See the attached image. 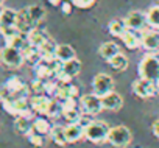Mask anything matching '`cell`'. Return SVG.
I'll list each match as a JSON object with an SVG mask.
<instances>
[{"label":"cell","mask_w":159,"mask_h":148,"mask_svg":"<svg viewBox=\"0 0 159 148\" xmlns=\"http://www.w3.org/2000/svg\"><path fill=\"white\" fill-rule=\"evenodd\" d=\"M139 77L153 83L159 81V55L156 52H148L142 58L139 62Z\"/></svg>","instance_id":"6da1fadb"},{"label":"cell","mask_w":159,"mask_h":148,"mask_svg":"<svg viewBox=\"0 0 159 148\" xmlns=\"http://www.w3.org/2000/svg\"><path fill=\"white\" fill-rule=\"evenodd\" d=\"M109 125L100 120H91L86 126H84V137L92 142V143H105L108 142V134H109Z\"/></svg>","instance_id":"7a4b0ae2"},{"label":"cell","mask_w":159,"mask_h":148,"mask_svg":"<svg viewBox=\"0 0 159 148\" xmlns=\"http://www.w3.org/2000/svg\"><path fill=\"white\" fill-rule=\"evenodd\" d=\"M131 139H133L131 131L123 125L112 126L109 129V134H108V142L116 148H126L131 143Z\"/></svg>","instance_id":"3957f363"},{"label":"cell","mask_w":159,"mask_h":148,"mask_svg":"<svg viewBox=\"0 0 159 148\" xmlns=\"http://www.w3.org/2000/svg\"><path fill=\"white\" fill-rule=\"evenodd\" d=\"M0 61L10 69H19L25 62V58H24L22 50L14 48L11 45H7L0 50Z\"/></svg>","instance_id":"277c9868"},{"label":"cell","mask_w":159,"mask_h":148,"mask_svg":"<svg viewBox=\"0 0 159 148\" xmlns=\"http://www.w3.org/2000/svg\"><path fill=\"white\" fill-rule=\"evenodd\" d=\"M5 111L14 117L17 115H24V114H31V108H30V101L27 97H17V98H10L2 101Z\"/></svg>","instance_id":"5b68a950"},{"label":"cell","mask_w":159,"mask_h":148,"mask_svg":"<svg viewBox=\"0 0 159 148\" xmlns=\"http://www.w3.org/2000/svg\"><path fill=\"white\" fill-rule=\"evenodd\" d=\"M80 108L81 112L88 114V115H97L103 111V105H102V97L95 95V94H88L80 98Z\"/></svg>","instance_id":"8992f818"},{"label":"cell","mask_w":159,"mask_h":148,"mask_svg":"<svg viewBox=\"0 0 159 148\" xmlns=\"http://www.w3.org/2000/svg\"><path fill=\"white\" fill-rule=\"evenodd\" d=\"M92 89H94L95 95L103 97V95L114 91V80L108 73H97L92 80Z\"/></svg>","instance_id":"52a82bcc"},{"label":"cell","mask_w":159,"mask_h":148,"mask_svg":"<svg viewBox=\"0 0 159 148\" xmlns=\"http://www.w3.org/2000/svg\"><path fill=\"white\" fill-rule=\"evenodd\" d=\"M133 92L139 98H151L157 92V83H153L150 80H145V78L139 77V80H136L133 83Z\"/></svg>","instance_id":"ba28073f"},{"label":"cell","mask_w":159,"mask_h":148,"mask_svg":"<svg viewBox=\"0 0 159 148\" xmlns=\"http://www.w3.org/2000/svg\"><path fill=\"white\" fill-rule=\"evenodd\" d=\"M123 20L126 24V28L140 31L147 25V14L142 13V11H129Z\"/></svg>","instance_id":"9c48e42d"},{"label":"cell","mask_w":159,"mask_h":148,"mask_svg":"<svg viewBox=\"0 0 159 148\" xmlns=\"http://www.w3.org/2000/svg\"><path fill=\"white\" fill-rule=\"evenodd\" d=\"M50 101H52V98L47 97V95H44V94L33 95V97L30 98V108H31V111L36 112V114L47 115V111H48Z\"/></svg>","instance_id":"30bf717a"},{"label":"cell","mask_w":159,"mask_h":148,"mask_svg":"<svg viewBox=\"0 0 159 148\" xmlns=\"http://www.w3.org/2000/svg\"><path fill=\"white\" fill-rule=\"evenodd\" d=\"M120 39L123 41L125 47H126V48H129V50H136V48L142 47V33H140V31H137V30L126 28Z\"/></svg>","instance_id":"8fae6325"},{"label":"cell","mask_w":159,"mask_h":148,"mask_svg":"<svg viewBox=\"0 0 159 148\" xmlns=\"http://www.w3.org/2000/svg\"><path fill=\"white\" fill-rule=\"evenodd\" d=\"M33 115L31 114H24V115H17L14 120V129L16 132L22 134V136H28L33 131Z\"/></svg>","instance_id":"7c38bea8"},{"label":"cell","mask_w":159,"mask_h":148,"mask_svg":"<svg viewBox=\"0 0 159 148\" xmlns=\"http://www.w3.org/2000/svg\"><path fill=\"white\" fill-rule=\"evenodd\" d=\"M142 47L147 52H157L159 50V30H148L142 34Z\"/></svg>","instance_id":"4fadbf2b"},{"label":"cell","mask_w":159,"mask_h":148,"mask_svg":"<svg viewBox=\"0 0 159 148\" xmlns=\"http://www.w3.org/2000/svg\"><path fill=\"white\" fill-rule=\"evenodd\" d=\"M102 105H103V109H106V111H119L123 105V98L120 94L112 91L102 97Z\"/></svg>","instance_id":"5bb4252c"},{"label":"cell","mask_w":159,"mask_h":148,"mask_svg":"<svg viewBox=\"0 0 159 148\" xmlns=\"http://www.w3.org/2000/svg\"><path fill=\"white\" fill-rule=\"evenodd\" d=\"M64 131L69 143H75L84 137V126L81 123H69L67 126H64Z\"/></svg>","instance_id":"9a60e30c"},{"label":"cell","mask_w":159,"mask_h":148,"mask_svg":"<svg viewBox=\"0 0 159 148\" xmlns=\"http://www.w3.org/2000/svg\"><path fill=\"white\" fill-rule=\"evenodd\" d=\"M59 100H66V98H75L78 95V87L70 84V83H58L56 87V94H55Z\"/></svg>","instance_id":"2e32d148"},{"label":"cell","mask_w":159,"mask_h":148,"mask_svg":"<svg viewBox=\"0 0 159 148\" xmlns=\"http://www.w3.org/2000/svg\"><path fill=\"white\" fill-rule=\"evenodd\" d=\"M55 58L61 62H67L73 58H76L75 55V50L69 45V44H59L56 45V50H55Z\"/></svg>","instance_id":"e0dca14e"},{"label":"cell","mask_w":159,"mask_h":148,"mask_svg":"<svg viewBox=\"0 0 159 148\" xmlns=\"http://www.w3.org/2000/svg\"><path fill=\"white\" fill-rule=\"evenodd\" d=\"M34 70H36V77L39 80L47 81L50 77H53V69L50 65V61H44L41 59L38 64H34Z\"/></svg>","instance_id":"ac0fdd59"},{"label":"cell","mask_w":159,"mask_h":148,"mask_svg":"<svg viewBox=\"0 0 159 148\" xmlns=\"http://www.w3.org/2000/svg\"><path fill=\"white\" fill-rule=\"evenodd\" d=\"M25 36H27L28 44H30V45H33V47H38V48H39V47H41V45L48 39V36H47L45 33H42L41 30H38L36 27H34V28H31Z\"/></svg>","instance_id":"d6986e66"},{"label":"cell","mask_w":159,"mask_h":148,"mask_svg":"<svg viewBox=\"0 0 159 148\" xmlns=\"http://www.w3.org/2000/svg\"><path fill=\"white\" fill-rule=\"evenodd\" d=\"M25 13H27V16L30 17V20L36 25V24H39V22H42L44 20V17H45V10L41 7V5H30V7H27L25 8Z\"/></svg>","instance_id":"ffe728a7"},{"label":"cell","mask_w":159,"mask_h":148,"mask_svg":"<svg viewBox=\"0 0 159 148\" xmlns=\"http://www.w3.org/2000/svg\"><path fill=\"white\" fill-rule=\"evenodd\" d=\"M16 22H17V11L10 10V8H3L2 14H0V28L16 27Z\"/></svg>","instance_id":"44dd1931"},{"label":"cell","mask_w":159,"mask_h":148,"mask_svg":"<svg viewBox=\"0 0 159 148\" xmlns=\"http://www.w3.org/2000/svg\"><path fill=\"white\" fill-rule=\"evenodd\" d=\"M120 50H119V45L116 44V42H103L102 45H100V48H98V53H100V56L103 58V59H106V61H109L114 55H117Z\"/></svg>","instance_id":"7402d4cb"},{"label":"cell","mask_w":159,"mask_h":148,"mask_svg":"<svg viewBox=\"0 0 159 148\" xmlns=\"http://www.w3.org/2000/svg\"><path fill=\"white\" fill-rule=\"evenodd\" d=\"M56 45H58V44H55V42L48 38V39L39 47V52H41V56H42L44 61H52V59H55Z\"/></svg>","instance_id":"603a6c76"},{"label":"cell","mask_w":159,"mask_h":148,"mask_svg":"<svg viewBox=\"0 0 159 148\" xmlns=\"http://www.w3.org/2000/svg\"><path fill=\"white\" fill-rule=\"evenodd\" d=\"M52 128H53L52 123H50L47 119H44V117H38V119L33 120V131L38 132V134L48 136L50 131H52Z\"/></svg>","instance_id":"cb8c5ba5"},{"label":"cell","mask_w":159,"mask_h":148,"mask_svg":"<svg viewBox=\"0 0 159 148\" xmlns=\"http://www.w3.org/2000/svg\"><path fill=\"white\" fill-rule=\"evenodd\" d=\"M109 65L112 67V69H116V70H119V72H123V70H126L128 69V65H129V61H128V58L123 55V53H117V55H114L109 61Z\"/></svg>","instance_id":"d4e9b609"},{"label":"cell","mask_w":159,"mask_h":148,"mask_svg":"<svg viewBox=\"0 0 159 148\" xmlns=\"http://www.w3.org/2000/svg\"><path fill=\"white\" fill-rule=\"evenodd\" d=\"M50 139L59 145V146H66L69 142H67V137H66V131H64V126H53L52 131H50Z\"/></svg>","instance_id":"484cf974"},{"label":"cell","mask_w":159,"mask_h":148,"mask_svg":"<svg viewBox=\"0 0 159 148\" xmlns=\"http://www.w3.org/2000/svg\"><path fill=\"white\" fill-rule=\"evenodd\" d=\"M22 53H24L25 61H28V62H31V64H38V62L42 59L39 48H38V47H33V45H30V44L22 50Z\"/></svg>","instance_id":"4316f807"},{"label":"cell","mask_w":159,"mask_h":148,"mask_svg":"<svg viewBox=\"0 0 159 148\" xmlns=\"http://www.w3.org/2000/svg\"><path fill=\"white\" fill-rule=\"evenodd\" d=\"M109 33L112 34V36H116V38H122V34L125 33V30H126V24H125V20L123 19H114L111 24H109Z\"/></svg>","instance_id":"83f0119b"},{"label":"cell","mask_w":159,"mask_h":148,"mask_svg":"<svg viewBox=\"0 0 159 148\" xmlns=\"http://www.w3.org/2000/svg\"><path fill=\"white\" fill-rule=\"evenodd\" d=\"M147 24L154 28V30H159V5H153L148 13H147Z\"/></svg>","instance_id":"f1b7e54d"},{"label":"cell","mask_w":159,"mask_h":148,"mask_svg":"<svg viewBox=\"0 0 159 148\" xmlns=\"http://www.w3.org/2000/svg\"><path fill=\"white\" fill-rule=\"evenodd\" d=\"M62 117L69 122V123H80L83 114L76 106L75 108H69V109H62Z\"/></svg>","instance_id":"f546056e"},{"label":"cell","mask_w":159,"mask_h":148,"mask_svg":"<svg viewBox=\"0 0 159 148\" xmlns=\"http://www.w3.org/2000/svg\"><path fill=\"white\" fill-rule=\"evenodd\" d=\"M59 114H62V106L59 100H52L48 111H47V117H58Z\"/></svg>","instance_id":"4dcf8cb0"},{"label":"cell","mask_w":159,"mask_h":148,"mask_svg":"<svg viewBox=\"0 0 159 148\" xmlns=\"http://www.w3.org/2000/svg\"><path fill=\"white\" fill-rule=\"evenodd\" d=\"M27 137H28L30 143H31V145H34L36 148H42V146H44V143H45V136L38 134V132H34V131H31Z\"/></svg>","instance_id":"1f68e13d"},{"label":"cell","mask_w":159,"mask_h":148,"mask_svg":"<svg viewBox=\"0 0 159 148\" xmlns=\"http://www.w3.org/2000/svg\"><path fill=\"white\" fill-rule=\"evenodd\" d=\"M30 89L34 92V95H39V94H45V81L44 80H39V78H36L33 83H31V86H30Z\"/></svg>","instance_id":"d6a6232c"},{"label":"cell","mask_w":159,"mask_h":148,"mask_svg":"<svg viewBox=\"0 0 159 148\" xmlns=\"http://www.w3.org/2000/svg\"><path fill=\"white\" fill-rule=\"evenodd\" d=\"M95 3V0H72V5H75L76 8H91L92 5Z\"/></svg>","instance_id":"836d02e7"},{"label":"cell","mask_w":159,"mask_h":148,"mask_svg":"<svg viewBox=\"0 0 159 148\" xmlns=\"http://www.w3.org/2000/svg\"><path fill=\"white\" fill-rule=\"evenodd\" d=\"M151 131H153V134L159 139V119L153 122V125H151Z\"/></svg>","instance_id":"e575fe53"},{"label":"cell","mask_w":159,"mask_h":148,"mask_svg":"<svg viewBox=\"0 0 159 148\" xmlns=\"http://www.w3.org/2000/svg\"><path fill=\"white\" fill-rule=\"evenodd\" d=\"M70 7H72L70 3H62V11H64L66 14H69V13H70Z\"/></svg>","instance_id":"d590c367"},{"label":"cell","mask_w":159,"mask_h":148,"mask_svg":"<svg viewBox=\"0 0 159 148\" xmlns=\"http://www.w3.org/2000/svg\"><path fill=\"white\" fill-rule=\"evenodd\" d=\"M48 2H50L52 5H59V2H61V0H48Z\"/></svg>","instance_id":"8d00e7d4"},{"label":"cell","mask_w":159,"mask_h":148,"mask_svg":"<svg viewBox=\"0 0 159 148\" xmlns=\"http://www.w3.org/2000/svg\"><path fill=\"white\" fill-rule=\"evenodd\" d=\"M2 11H3V7H2V3H0V14H2Z\"/></svg>","instance_id":"74e56055"},{"label":"cell","mask_w":159,"mask_h":148,"mask_svg":"<svg viewBox=\"0 0 159 148\" xmlns=\"http://www.w3.org/2000/svg\"><path fill=\"white\" fill-rule=\"evenodd\" d=\"M157 92H159V81H157Z\"/></svg>","instance_id":"f35d334b"},{"label":"cell","mask_w":159,"mask_h":148,"mask_svg":"<svg viewBox=\"0 0 159 148\" xmlns=\"http://www.w3.org/2000/svg\"><path fill=\"white\" fill-rule=\"evenodd\" d=\"M3 2H5V0H0V3H3Z\"/></svg>","instance_id":"ab89813d"},{"label":"cell","mask_w":159,"mask_h":148,"mask_svg":"<svg viewBox=\"0 0 159 148\" xmlns=\"http://www.w3.org/2000/svg\"><path fill=\"white\" fill-rule=\"evenodd\" d=\"M0 62H2V61H0Z\"/></svg>","instance_id":"60d3db41"}]
</instances>
